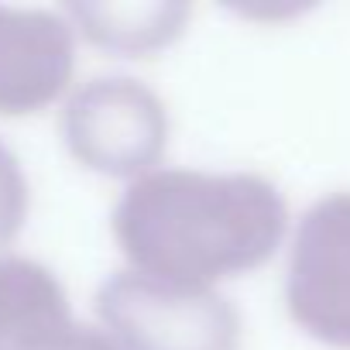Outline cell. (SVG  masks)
<instances>
[{
	"label": "cell",
	"mask_w": 350,
	"mask_h": 350,
	"mask_svg": "<svg viewBox=\"0 0 350 350\" xmlns=\"http://www.w3.org/2000/svg\"><path fill=\"white\" fill-rule=\"evenodd\" d=\"M0 350H117L103 326L83 323L42 261L0 254Z\"/></svg>",
	"instance_id": "6"
},
{
	"label": "cell",
	"mask_w": 350,
	"mask_h": 350,
	"mask_svg": "<svg viewBox=\"0 0 350 350\" xmlns=\"http://www.w3.org/2000/svg\"><path fill=\"white\" fill-rule=\"evenodd\" d=\"M31 186L21 168V158L0 141V254H4L28 224Z\"/></svg>",
	"instance_id": "8"
},
{
	"label": "cell",
	"mask_w": 350,
	"mask_h": 350,
	"mask_svg": "<svg viewBox=\"0 0 350 350\" xmlns=\"http://www.w3.org/2000/svg\"><path fill=\"white\" fill-rule=\"evenodd\" d=\"M62 141L83 168L137 183L165 154L168 110L151 86L127 76H100L66 96Z\"/></svg>",
	"instance_id": "3"
},
{
	"label": "cell",
	"mask_w": 350,
	"mask_h": 350,
	"mask_svg": "<svg viewBox=\"0 0 350 350\" xmlns=\"http://www.w3.org/2000/svg\"><path fill=\"white\" fill-rule=\"evenodd\" d=\"M62 14L93 45L144 55L179 38L193 11L186 4H72Z\"/></svg>",
	"instance_id": "7"
},
{
	"label": "cell",
	"mask_w": 350,
	"mask_h": 350,
	"mask_svg": "<svg viewBox=\"0 0 350 350\" xmlns=\"http://www.w3.org/2000/svg\"><path fill=\"white\" fill-rule=\"evenodd\" d=\"M285 302L319 343L350 350V193L312 203L292 237Z\"/></svg>",
	"instance_id": "4"
},
{
	"label": "cell",
	"mask_w": 350,
	"mask_h": 350,
	"mask_svg": "<svg viewBox=\"0 0 350 350\" xmlns=\"http://www.w3.org/2000/svg\"><path fill=\"white\" fill-rule=\"evenodd\" d=\"M110 227L127 268L213 288L275 254L288 210L254 172L154 168L124 189Z\"/></svg>",
	"instance_id": "1"
},
{
	"label": "cell",
	"mask_w": 350,
	"mask_h": 350,
	"mask_svg": "<svg viewBox=\"0 0 350 350\" xmlns=\"http://www.w3.org/2000/svg\"><path fill=\"white\" fill-rule=\"evenodd\" d=\"M76 28L66 14L0 4V117H28L69 96Z\"/></svg>",
	"instance_id": "5"
},
{
	"label": "cell",
	"mask_w": 350,
	"mask_h": 350,
	"mask_svg": "<svg viewBox=\"0 0 350 350\" xmlns=\"http://www.w3.org/2000/svg\"><path fill=\"white\" fill-rule=\"evenodd\" d=\"M96 316L117 350H241V316L230 299L134 268L100 285Z\"/></svg>",
	"instance_id": "2"
}]
</instances>
